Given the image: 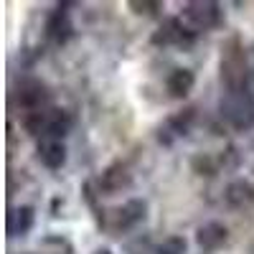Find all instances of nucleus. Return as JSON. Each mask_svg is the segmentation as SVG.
<instances>
[{
  "label": "nucleus",
  "mask_w": 254,
  "mask_h": 254,
  "mask_svg": "<svg viewBox=\"0 0 254 254\" xmlns=\"http://www.w3.org/2000/svg\"><path fill=\"white\" fill-rule=\"evenodd\" d=\"M221 115L234 130H252L254 127V94L247 87H231L221 99Z\"/></svg>",
  "instance_id": "nucleus-1"
},
{
  "label": "nucleus",
  "mask_w": 254,
  "mask_h": 254,
  "mask_svg": "<svg viewBox=\"0 0 254 254\" xmlns=\"http://www.w3.org/2000/svg\"><path fill=\"white\" fill-rule=\"evenodd\" d=\"M71 127V117L64 112V110H38V112H31L26 117V130L31 135H41L46 140H59L69 132Z\"/></svg>",
  "instance_id": "nucleus-2"
},
{
  "label": "nucleus",
  "mask_w": 254,
  "mask_h": 254,
  "mask_svg": "<svg viewBox=\"0 0 254 254\" xmlns=\"http://www.w3.org/2000/svg\"><path fill=\"white\" fill-rule=\"evenodd\" d=\"M183 15L196 31H208L221 23V10L216 3H188Z\"/></svg>",
  "instance_id": "nucleus-3"
},
{
  "label": "nucleus",
  "mask_w": 254,
  "mask_h": 254,
  "mask_svg": "<svg viewBox=\"0 0 254 254\" xmlns=\"http://www.w3.org/2000/svg\"><path fill=\"white\" fill-rule=\"evenodd\" d=\"M193 31H188V28H183L181 26V20H176V18H171V20H165V23L160 26V31L153 36V44H158V46H190L193 44Z\"/></svg>",
  "instance_id": "nucleus-4"
},
{
  "label": "nucleus",
  "mask_w": 254,
  "mask_h": 254,
  "mask_svg": "<svg viewBox=\"0 0 254 254\" xmlns=\"http://www.w3.org/2000/svg\"><path fill=\"white\" fill-rule=\"evenodd\" d=\"M49 102V92L44 89V84L38 81H26L23 87L18 89V104L26 107L31 112H38V110H46L44 104Z\"/></svg>",
  "instance_id": "nucleus-5"
},
{
  "label": "nucleus",
  "mask_w": 254,
  "mask_h": 254,
  "mask_svg": "<svg viewBox=\"0 0 254 254\" xmlns=\"http://www.w3.org/2000/svg\"><path fill=\"white\" fill-rule=\"evenodd\" d=\"M226 239H229L226 226H221V224H216V221L203 224V226L198 229V234H196L198 247H201V249H206V252H214V249L224 247V244H226Z\"/></svg>",
  "instance_id": "nucleus-6"
},
{
  "label": "nucleus",
  "mask_w": 254,
  "mask_h": 254,
  "mask_svg": "<svg viewBox=\"0 0 254 254\" xmlns=\"http://www.w3.org/2000/svg\"><path fill=\"white\" fill-rule=\"evenodd\" d=\"M38 158L46 168L56 171V168H61L64 160H66V147H64L61 140H44L38 145Z\"/></svg>",
  "instance_id": "nucleus-7"
},
{
  "label": "nucleus",
  "mask_w": 254,
  "mask_h": 254,
  "mask_svg": "<svg viewBox=\"0 0 254 254\" xmlns=\"http://www.w3.org/2000/svg\"><path fill=\"white\" fill-rule=\"evenodd\" d=\"M145 211H147V206H145V201H137V198H132V201H127L120 211H117V229H130V226H135V224H140L142 219H145Z\"/></svg>",
  "instance_id": "nucleus-8"
},
{
  "label": "nucleus",
  "mask_w": 254,
  "mask_h": 254,
  "mask_svg": "<svg viewBox=\"0 0 254 254\" xmlns=\"http://www.w3.org/2000/svg\"><path fill=\"white\" fill-rule=\"evenodd\" d=\"M33 226V208L31 206H20V208H13L10 216H8V231L10 237H23L28 234Z\"/></svg>",
  "instance_id": "nucleus-9"
},
{
  "label": "nucleus",
  "mask_w": 254,
  "mask_h": 254,
  "mask_svg": "<svg viewBox=\"0 0 254 254\" xmlns=\"http://www.w3.org/2000/svg\"><path fill=\"white\" fill-rule=\"evenodd\" d=\"M130 183H132V178H130V173H127L122 165L107 168V171L102 173V178H99V188L107 190V193H115V190H120V188H127Z\"/></svg>",
  "instance_id": "nucleus-10"
},
{
  "label": "nucleus",
  "mask_w": 254,
  "mask_h": 254,
  "mask_svg": "<svg viewBox=\"0 0 254 254\" xmlns=\"http://www.w3.org/2000/svg\"><path fill=\"white\" fill-rule=\"evenodd\" d=\"M226 203L229 206H234V208H244L254 201V188L244 181H234V183H229L226 186V193H224Z\"/></svg>",
  "instance_id": "nucleus-11"
},
{
  "label": "nucleus",
  "mask_w": 254,
  "mask_h": 254,
  "mask_svg": "<svg viewBox=\"0 0 254 254\" xmlns=\"http://www.w3.org/2000/svg\"><path fill=\"white\" fill-rule=\"evenodd\" d=\"M193 81H196V76L190 69H173V74L165 79V87L173 97H186L193 89Z\"/></svg>",
  "instance_id": "nucleus-12"
},
{
  "label": "nucleus",
  "mask_w": 254,
  "mask_h": 254,
  "mask_svg": "<svg viewBox=\"0 0 254 254\" xmlns=\"http://www.w3.org/2000/svg\"><path fill=\"white\" fill-rule=\"evenodd\" d=\"M46 31H49V38H54L56 44H64V41L69 38V33H71V26L66 23V13H64L61 8H59V10L51 15V20H49Z\"/></svg>",
  "instance_id": "nucleus-13"
},
{
  "label": "nucleus",
  "mask_w": 254,
  "mask_h": 254,
  "mask_svg": "<svg viewBox=\"0 0 254 254\" xmlns=\"http://www.w3.org/2000/svg\"><path fill=\"white\" fill-rule=\"evenodd\" d=\"M183 252H186V239L183 237H168L158 247V254H183Z\"/></svg>",
  "instance_id": "nucleus-14"
},
{
  "label": "nucleus",
  "mask_w": 254,
  "mask_h": 254,
  "mask_svg": "<svg viewBox=\"0 0 254 254\" xmlns=\"http://www.w3.org/2000/svg\"><path fill=\"white\" fill-rule=\"evenodd\" d=\"M190 120H193V110H186L183 115H176V117H171V127H176V132L181 135V132H186V130H188Z\"/></svg>",
  "instance_id": "nucleus-15"
},
{
  "label": "nucleus",
  "mask_w": 254,
  "mask_h": 254,
  "mask_svg": "<svg viewBox=\"0 0 254 254\" xmlns=\"http://www.w3.org/2000/svg\"><path fill=\"white\" fill-rule=\"evenodd\" d=\"M132 8H137V13H142V8H158V3H130ZM145 13H150V10H145Z\"/></svg>",
  "instance_id": "nucleus-16"
},
{
  "label": "nucleus",
  "mask_w": 254,
  "mask_h": 254,
  "mask_svg": "<svg viewBox=\"0 0 254 254\" xmlns=\"http://www.w3.org/2000/svg\"><path fill=\"white\" fill-rule=\"evenodd\" d=\"M97 254H110V252H107V249H102V252H97Z\"/></svg>",
  "instance_id": "nucleus-17"
}]
</instances>
